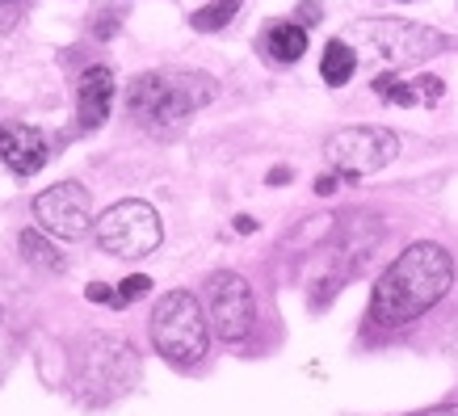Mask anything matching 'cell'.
<instances>
[{"label":"cell","mask_w":458,"mask_h":416,"mask_svg":"<svg viewBox=\"0 0 458 416\" xmlns=\"http://www.w3.org/2000/svg\"><path fill=\"white\" fill-rule=\"evenodd\" d=\"M316 21H319V4H316V0H303V4H299V26H316Z\"/></svg>","instance_id":"obj_20"},{"label":"cell","mask_w":458,"mask_h":416,"mask_svg":"<svg viewBox=\"0 0 458 416\" xmlns=\"http://www.w3.org/2000/svg\"><path fill=\"white\" fill-rule=\"evenodd\" d=\"M17 244H21V257H26L30 265H38V269H64V252L55 249V236H47V232H21V240H17Z\"/></svg>","instance_id":"obj_14"},{"label":"cell","mask_w":458,"mask_h":416,"mask_svg":"<svg viewBox=\"0 0 458 416\" xmlns=\"http://www.w3.org/2000/svg\"><path fill=\"white\" fill-rule=\"evenodd\" d=\"M152 345L173 366H198L210 349L207 311L190 291H168L152 307Z\"/></svg>","instance_id":"obj_4"},{"label":"cell","mask_w":458,"mask_h":416,"mask_svg":"<svg viewBox=\"0 0 458 416\" xmlns=\"http://www.w3.org/2000/svg\"><path fill=\"white\" fill-rule=\"evenodd\" d=\"M219 93V84L207 72H143L131 81V114L143 126H152L156 135H165L173 126H181L190 114L210 106Z\"/></svg>","instance_id":"obj_2"},{"label":"cell","mask_w":458,"mask_h":416,"mask_svg":"<svg viewBox=\"0 0 458 416\" xmlns=\"http://www.w3.org/2000/svg\"><path fill=\"white\" fill-rule=\"evenodd\" d=\"M286 181H291V168H274L269 173V185H286Z\"/></svg>","instance_id":"obj_22"},{"label":"cell","mask_w":458,"mask_h":416,"mask_svg":"<svg viewBox=\"0 0 458 416\" xmlns=\"http://www.w3.org/2000/svg\"><path fill=\"white\" fill-rule=\"evenodd\" d=\"M84 299H89V303H101V307H126L123 299H118V291L106 286V282H89V286H84Z\"/></svg>","instance_id":"obj_18"},{"label":"cell","mask_w":458,"mask_h":416,"mask_svg":"<svg viewBox=\"0 0 458 416\" xmlns=\"http://www.w3.org/2000/svg\"><path fill=\"white\" fill-rule=\"evenodd\" d=\"M26 4H30V0H0V26H13L17 13H21Z\"/></svg>","instance_id":"obj_19"},{"label":"cell","mask_w":458,"mask_h":416,"mask_svg":"<svg viewBox=\"0 0 458 416\" xmlns=\"http://www.w3.org/2000/svg\"><path fill=\"white\" fill-rule=\"evenodd\" d=\"M353 51L366 59L383 64L387 72H400L408 64H425L437 51H445V38L437 30L420 26V21H403V17H366L353 26Z\"/></svg>","instance_id":"obj_3"},{"label":"cell","mask_w":458,"mask_h":416,"mask_svg":"<svg viewBox=\"0 0 458 416\" xmlns=\"http://www.w3.org/2000/svg\"><path fill=\"white\" fill-rule=\"evenodd\" d=\"M202 307H207L210 328H215L223 341H244V336L252 333L257 303H252V286L244 282V274H236V269H219V274L207 277Z\"/></svg>","instance_id":"obj_8"},{"label":"cell","mask_w":458,"mask_h":416,"mask_svg":"<svg viewBox=\"0 0 458 416\" xmlns=\"http://www.w3.org/2000/svg\"><path fill=\"white\" fill-rule=\"evenodd\" d=\"M34 219L47 236L55 240H81L93 232V198L81 181H59L34 198Z\"/></svg>","instance_id":"obj_9"},{"label":"cell","mask_w":458,"mask_h":416,"mask_svg":"<svg viewBox=\"0 0 458 416\" xmlns=\"http://www.w3.org/2000/svg\"><path fill=\"white\" fill-rule=\"evenodd\" d=\"M265 51L278 59V64H299L307 51V30L299 21H274L265 30Z\"/></svg>","instance_id":"obj_12"},{"label":"cell","mask_w":458,"mask_h":416,"mask_svg":"<svg viewBox=\"0 0 458 416\" xmlns=\"http://www.w3.org/2000/svg\"><path fill=\"white\" fill-rule=\"evenodd\" d=\"M236 232H240V236H249V232H257V223H252L249 215H240V219H236Z\"/></svg>","instance_id":"obj_23"},{"label":"cell","mask_w":458,"mask_h":416,"mask_svg":"<svg viewBox=\"0 0 458 416\" xmlns=\"http://www.w3.org/2000/svg\"><path fill=\"white\" fill-rule=\"evenodd\" d=\"M324 156L336 173L345 177H366V173H378L387 168L395 156H400V135L387 131V126H341L328 143H324Z\"/></svg>","instance_id":"obj_6"},{"label":"cell","mask_w":458,"mask_h":416,"mask_svg":"<svg viewBox=\"0 0 458 416\" xmlns=\"http://www.w3.org/2000/svg\"><path fill=\"white\" fill-rule=\"evenodd\" d=\"M412 416H458V403H437V408H420Z\"/></svg>","instance_id":"obj_21"},{"label":"cell","mask_w":458,"mask_h":416,"mask_svg":"<svg viewBox=\"0 0 458 416\" xmlns=\"http://www.w3.org/2000/svg\"><path fill=\"white\" fill-rule=\"evenodd\" d=\"M244 9V0H210V4H202L194 17H190V26L202 30V34H215V30H227L232 26V17Z\"/></svg>","instance_id":"obj_15"},{"label":"cell","mask_w":458,"mask_h":416,"mask_svg":"<svg viewBox=\"0 0 458 416\" xmlns=\"http://www.w3.org/2000/svg\"><path fill=\"white\" fill-rule=\"evenodd\" d=\"M143 294H152V277L148 274H131L118 282V299L123 303H135V299H143Z\"/></svg>","instance_id":"obj_17"},{"label":"cell","mask_w":458,"mask_h":416,"mask_svg":"<svg viewBox=\"0 0 458 416\" xmlns=\"http://www.w3.org/2000/svg\"><path fill=\"white\" fill-rule=\"evenodd\" d=\"M0 160L13 168L17 177H34L47 165V135L38 126L4 123L0 126Z\"/></svg>","instance_id":"obj_10"},{"label":"cell","mask_w":458,"mask_h":416,"mask_svg":"<svg viewBox=\"0 0 458 416\" xmlns=\"http://www.w3.org/2000/svg\"><path fill=\"white\" fill-rule=\"evenodd\" d=\"M353 72H358V51H353L349 42L333 38L328 47H324V64H319V76H324V84L341 89V84L353 81Z\"/></svg>","instance_id":"obj_13"},{"label":"cell","mask_w":458,"mask_h":416,"mask_svg":"<svg viewBox=\"0 0 458 416\" xmlns=\"http://www.w3.org/2000/svg\"><path fill=\"white\" fill-rule=\"evenodd\" d=\"M375 93L387 101V106H417V101H420L417 81L408 84V81H400L395 72H378V76H375Z\"/></svg>","instance_id":"obj_16"},{"label":"cell","mask_w":458,"mask_h":416,"mask_svg":"<svg viewBox=\"0 0 458 416\" xmlns=\"http://www.w3.org/2000/svg\"><path fill=\"white\" fill-rule=\"evenodd\" d=\"M93 232H98L101 249L114 252V257H123V261H140V257L160 249V240H165L160 215H156L148 202H140V198L114 202L110 210H101L98 223H93Z\"/></svg>","instance_id":"obj_5"},{"label":"cell","mask_w":458,"mask_h":416,"mask_svg":"<svg viewBox=\"0 0 458 416\" xmlns=\"http://www.w3.org/2000/svg\"><path fill=\"white\" fill-rule=\"evenodd\" d=\"M110 106H114V72L101 68V64L84 68L81 84H76V123H81V131L106 126Z\"/></svg>","instance_id":"obj_11"},{"label":"cell","mask_w":458,"mask_h":416,"mask_svg":"<svg viewBox=\"0 0 458 416\" xmlns=\"http://www.w3.org/2000/svg\"><path fill=\"white\" fill-rule=\"evenodd\" d=\"M450 286H454V257L442 244L420 240L383 269V277L375 282L370 311L378 324H408L442 303Z\"/></svg>","instance_id":"obj_1"},{"label":"cell","mask_w":458,"mask_h":416,"mask_svg":"<svg viewBox=\"0 0 458 416\" xmlns=\"http://www.w3.org/2000/svg\"><path fill=\"white\" fill-rule=\"evenodd\" d=\"M336 190V177H319L316 181V194H333Z\"/></svg>","instance_id":"obj_24"},{"label":"cell","mask_w":458,"mask_h":416,"mask_svg":"<svg viewBox=\"0 0 458 416\" xmlns=\"http://www.w3.org/2000/svg\"><path fill=\"white\" fill-rule=\"evenodd\" d=\"M76 375H81L84 395L110 400V395H123V391L135 383V375H140V353L126 345V341L98 336V341H89V345L81 349Z\"/></svg>","instance_id":"obj_7"}]
</instances>
